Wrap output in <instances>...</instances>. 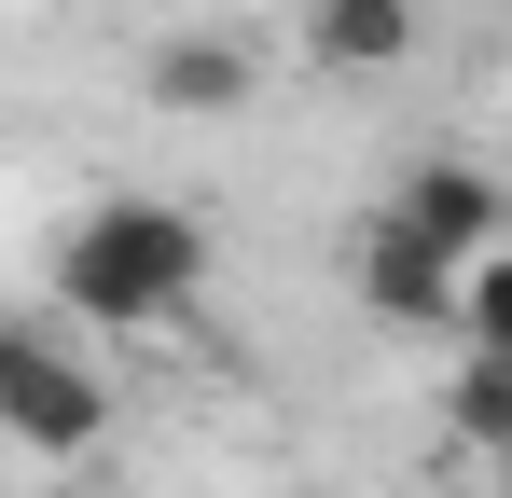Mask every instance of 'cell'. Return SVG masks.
Returning <instances> with one entry per match:
<instances>
[{"label": "cell", "instance_id": "cell-1", "mask_svg": "<svg viewBox=\"0 0 512 498\" xmlns=\"http://www.w3.org/2000/svg\"><path fill=\"white\" fill-rule=\"evenodd\" d=\"M208 291V222L167 194H97L84 222L56 236V305L84 332H153Z\"/></svg>", "mask_w": 512, "mask_h": 498}, {"label": "cell", "instance_id": "cell-2", "mask_svg": "<svg viewBox=\"0 0 512 498\" xmlns=\"http://www.w3.org/2000/svg\"><path fill=\"white\" fill-rule=\"evenodd\" d=\"M111 388L97 360H70L42 319H0V457H97Z\"/></svg>", "mask_w": 512, "mask_h": 498}, {"label": "cell", "instance_id": "cell-3", "mask_svg": "<svg viewBox=\"0 0 512 498\" xmlns=\"http://www.w3.org/2000/svg\"><path fill=\"white\" fill-rule=\"evenodd\" d=\"M388 222H402L416 249H443V263H485V249H512V194L485 180V166L429 153V166H402V194H388Z\"/></svg>", "mask_w": 512, "mask_h": 498}, {"label": "cell", "instance_id": "cell-4", "mask_svg": "<svg viewBox=\"0 0 512 498\" xmlns=\"http://www.w3.org/2000/svg\"><path fill=\"white\" fill-rule=\"evenodd\" d=\"M360 305H374L388 332H457V263L416 249L388 208H374V222H360Z\"/></svg>", "mask_w": 512, "mask_h": 498}, {"label": "cell", "instance_id": "cell-5", "mask_svg": "<svg viewBox=\"0 0 512 498\" xmlns=\"http://www.w3.org/2000/svg\"><path fill=\"white\" fill-rule=\"evenodd\" d=\"M305 56L319 70H402L416 56V0H305Z\"/></svg>", "mask_w": 512, "mask_h": 498}, {"label": "cell", "instance_id": "cell-6", "mask_svg": "<svg viewBox=\"0 0 512 498\" xmlns=\"http://www.w3.org/2000/svg\"><path fill=\"white\" fill-rule=\"evenodd\" d=\"M153 111H236L250 97V42H222V28H180V42H153Z\"/></svg>", "mask_w": 512, "mask_h": 498}, {"label": "cell", "instance_id": "cell-7", "mask_svg": "<svg viewBox=\"0 0 512 498\" xmlns=\"http://www.w3.org/2000/svg\"><path fill=\"white\" fill-rule=\"evenodd\" d=\"M443 429H457L471 457H499V429H512V360H485V346H471V360L443 374Z\"/></svg>", "mask_w": 512, "mask_h": 498}, {"label": "cell", "instance_id": "cell-8", "mask_svg": "<svg viewBox=\"0 0 512 498\" xmlns=\"http://www.w3.org/2000/svg\"><path fill=\"white\" fill-rule=\"evenodd\" d=\"M457 346H485V360H512V249H485V263H457Z\"/></svg>", "mask_w": 512, "mask_h": 498}, {"label": "cell", "instance_id": "cell-9", "mask_svg": "<svg viewBox=\"0 0 512 498\" xmlns=\"http://www.w3.org/2000/svg\"><path fill=\"white\" fill-rule=\"evenodd\" d=\"M485 498H512V429H499V457H485Z\"/></svg>", "mask_w": 512, "mask_h": 498}, {"label": "cell", "instance_id": "cell-10", "mask_svg": "<svg viewBox=\"0 0 512 498\" xmlns=\"http://www.w3.org/2000/svg\"><path fill=\"white\" fill-rule=\"evenodd\" d=\"M0 498H14V471H0Z\"/></svg>", "mask_w": 512, "mask_h": 498}]
</instances>
